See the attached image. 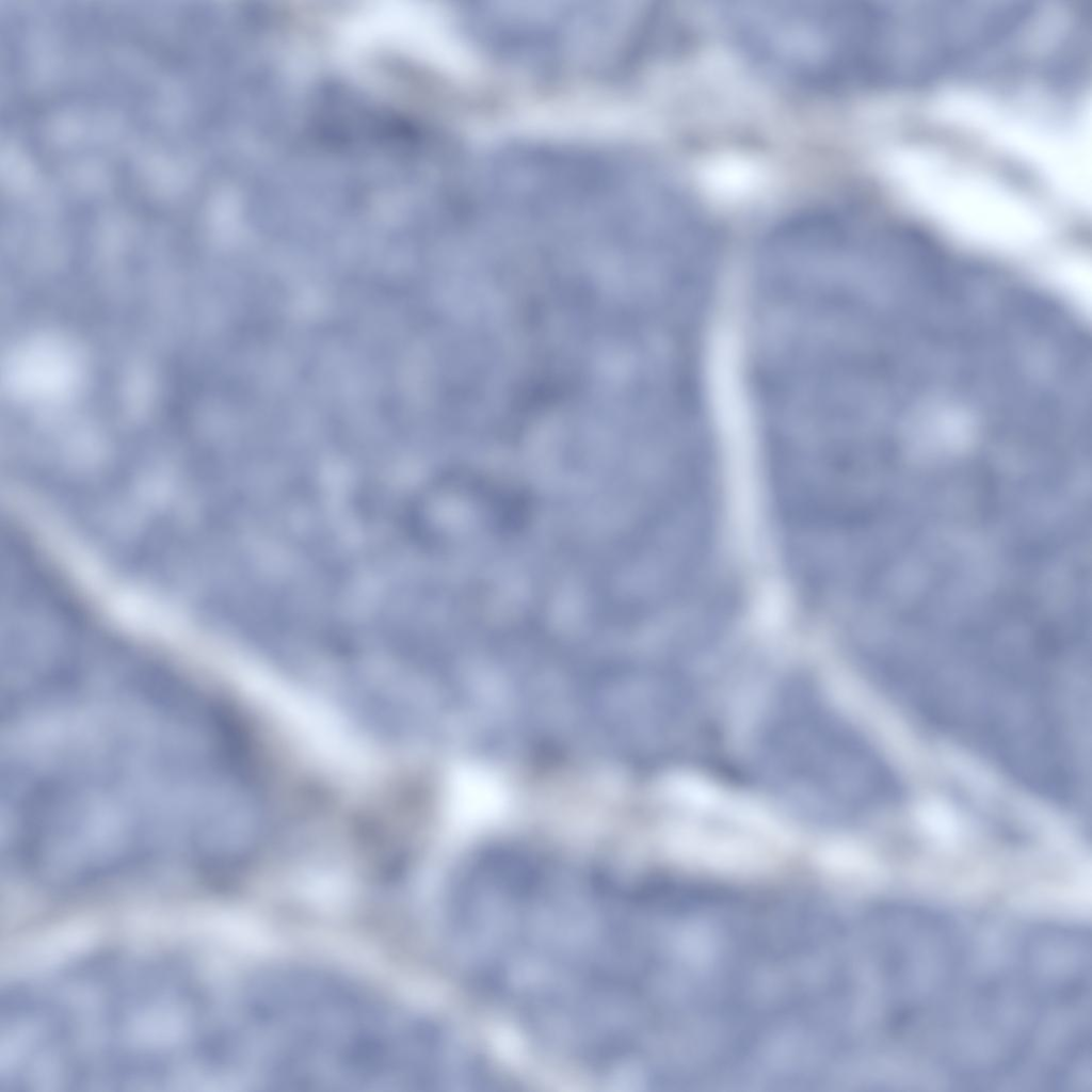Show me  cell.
<instances>
[{"mask_svg": "<svg viewBox=\"0 0 1092 1092\" xmlns=\"http://www.w3.org/2000/svg\"><path fill=\"white\" fill-rule=\"evenodd\" d=\"M214 767L203 725L168 710H99L68 725L47 770L50 848L82 869L124 874L179 851L213 814Z\"/></svg>", "mask_w": 1092, "mask_h": 1092, "instance_id": "1", "label": "cell"}, {"mask_svg": "<svg viewBox=\"0 0 1092 1092\" xmlns=\"http://www.w3.org/2000/svg\"><path fill=\"white\" fill-rule=\"evenodd\" d=\"M237 1013L247 1073L284 1089L415 1090L427 1026L337 979L285 970L255 980Z\"/></svg>", "mask_w": 1092, "mask_h": 1092, "instance_id": "2", "label": "cell"}, {"mask_svg": "<svg viewBox=\"0 0 1092 1092\" xmlns=\"http://www.w3.org/2000/svg\"><path fill=\"white\" fill-rule=\"evenodd\" d=\"M754 759L780 799L819 821H854L900 796L877 750L804 681L773 695L756 729Z\"/></svg>", "mask_w": 1092, "mask_h": 1092, "instance_id": "3", "label": "cell"}, {"mask_svg": "<svg viewBox=\"0 0 1092 1092\" xmlns=\"http://www.w3.org/2000/svg\"><path fill=\"white\" fill-rule=\"evenodd\" d=\"M207 1007L176 964L109 963L96 1021L111 1087L189 1081L203 1072L213 1024Z\"/></svg>", "mask_w": 1092, "mask_h": 1092, "instance_id": "4", "label": "cell"}, {"mask_svg": "<svg viewBox=\"0 0 1092 1092\" xmlns=\"http://www.w3.org/2000/svg\"><path fill=\"white\" fill-rule=\"evenodd\" d=\"M720 13L738 48L775 76L808 86L871 81L872 2L736 1Z\"/></svg>", "mask_w": 1092, "mask_h": 1092, "instance_id": "5", "label": "cell"}]
</instances>
